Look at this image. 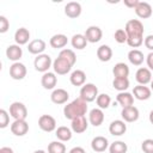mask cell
I'll list each match as a JSON object with an SVG mask.
<instances>
[{
	"instance_id": "6da1fadb",
	"label": "cell",
	"mask_w": 153,
	"mask_h": 153,
	"mask_svg": "<svg viewBox=\"0 0 153 153\" xmlns=\"http://www.w3.org/2000/svg\"><path fill=\"white\" fill-rule=\"evenodd\" d=\"M87 112V103L79 98H75L74 100H72L71 103H68L67 105H65L63 108V115L67 120H74L76 117L80 116H85Z\"/></svg>"
},
{
	"instance_id": "7a4b0ae2",
	"label": "cell",
	"mask_w": 153,
	"mask_h": 153,
	"mask_svg": "<svg viewBox=\"0 0 153 153\" xmlns=\"http://www.w3.org/2000/svg\"><path fill=\"white\" fill-rule=\"evenodd\" d=\"M98 97V87L92 82H86L80 88V98L86 103L96 100Z\"/></svg>"
},
{
	"instance_id": "3957f363",
	"label": "cell",
	"mask_w": 153,
	"mask_h": 153,
	"mask_svg": "<svg viewBox=\"0 0 153 153\" xmlns=\"http://www.w3.org/2000/svg\"><path fill=\"white\" fill-rule=\"evenodd\" d=\"M53 66V61H51V57L50 55L48 54H41V55H37L35 57V61H33V67L37 72H41V73H47L49 72V68Z\"/></svg>"
},
{
	"instance_id": "277c9868",
	"label": "cell",
	"mask_w": 153,
	"mask_h": 153,
	"mask_svg": "<svg viewBox=\"0 0 153 153\" xmlns=\"http://www.w3.org/2000/svg\"><path fill=\"white\" fill-rule=\"evenodd\" d=\"M127 36H143V24L141 23V20L139 19H130L126 23V27H124Z\"/></svg>"
},
{
	"instance_id": "5b68a950",
	"label": "cell",
	"mask_w": 153,
	"mask_h": 153,
	"mask_svg": "<svg viewBox=\"0 0 153 153\" xmlns=\"http://www.w3.org/2000/svg\"><path fill=\"white\" fill-rule=\"evenodd\" d=\"M10 116L14 120H25L27 117V109L22 102H13L10 105Z\"/></svg>"
},
{
	"instance_id": "8992f818",
	"label": "cell",
	"mask_w": 153,
	"mask_h": 153,
	"mask_svg": "<svg viewBox=\"0 0 153 153\" xmlns=\"http://www.w3.org/2000/svg\"><path fill=\"white\" fill-rule=\"evenodd\" d=\"M26 67L22 62H13L10 66V76L14 80H23L26 76Z\"/></svg>"
},
{
	"instance_id": "52a82bcc",
	"label": "cell",
	"mask_w": 153,
	"mask_h": 153,
	"mask_svg": "<svg viewBox=\"0 0 153 153\" xmlns=\"http://www.w3.org/2000/svg\"><path fill=\"white\" fill-rule=\"evenodd\" d=\"M38 127L47 133L56 130V120L50 115H42L38 118Z\"/></svg>"
},
{
	"instance_id": "ba28073f",
	"label": "cell",
	"mask_w": 153,
	"mask_h": 153,
	"mask_svg": "<svg viewBox=\"0 0 153 153\" xmlns=\"http://www.w3.org/2000/svg\"><path fill=\"white\" fill-rule=\"evenodd\" d=\"M72 65L66 61L65 59H61V57H57L53 61V68H54V73L55 74H59V75H65L67 73L71 72L72 69Z\"/></svg>"
},
{
	"instance_id": "9c48e42d",
	"label": "cell",
	"mask_w": 153,
	"mask_h": 153,
	"mask_svg": "<svg viewBox=\"0 0 153 153\" xmlns=\"http://www.w3.org/2000/svg\"><path fill=\"white\" fill-rule=\"evenodd\" d=\"M84 35H85L87 42H90V43H97V42H99L102 39L103 31H102V29L99 26L91 25V26H88L86 29V31H85Z\"/></svg>"
},
{
	"instance_id": "30bf717a",
	"label": "cell",
	"mask_w": 153,
	"mask_h": 153,
	"mask_svg": "<svg viewBox=\"0 0 153 153\" xmlns=\"http://www.w3.org/2000/svg\"><path fill=\"white\" fill-rule=\"evenodd\" d=\"M10 128L12 134L16 136H24L29 131V124L25 120H14Z\"/></svg>"
},
{
	"instance_id": "8fae6325",
	"label": "cell",
	"mask_w": 153,
	"mask_h": 153,
	"mask_svg": "<svg viewBox=\"0 0 153 153\" xmlns=\"http://www.w3.org/2000/svg\"><path fill=\"white\" fill-rule=\"evenodd\" d=\"M121 116H122V118H123L124 122L131 123V122H135V121L139 120L140 112H139V109L136 106L131 105V106L123 108L122 111H121Z\"/></svg>"
},
{
	"instance_id": "7c38bea8",
	"label": "cell",
	"mask_w": 153,
	"mask_h": 153,
	"mask_svg": "<svg viewBox=\"0 0 153 153\" xmlns=\"http://www.w3.org/2000/svg\"><path fill=\"white\" fill-rule=\"evenodd\" d=\"M133 96L137 100H147L152 96V90L146 85H136L133 88Z\"/></svg>"
},
{
	"instance_id": "4fadbf2b",
	"label": "cell",
	"mask_w": 153,
	"mask_h": 153,
	"mask_svg": "<svg viewBox=\"0 0 153 153\" xmlns=\"http://www.w3.org/2000/svg\"><path fill=\"white\" fill-rule=\"evenodd\" d=\"M50 99L54 104H65L69 99V93L65 88H55L50 94Z\"/></svg>"
},
{
	"instance_id": "5bb4252c",
	"label": "cell",
	"mask_w": 153,
	"mask_h": 153,
	"mask_svg": "<svg viewBox=\"0 0 153 153\" xmlns=\"http://www.w3.org/2000/svg\"><path fill=\"white\" fill-rule=\"evenodd\" d=\"M135 79L139 82V85H147L152 81V71H149L146 67H140L135 73Z\"/></svg>"
},
{
	"instance_id": "9a60e30c",
	"label": "cell",
	"mask_w": 153,
	"mask_h": 153,
	"mask_svg": "<svg viewBox=\"0 0 153 153\" xmlns=\"http://www.w3.org/2000/svg\"><path fill=\"white\" fill-rule=\"evenodd\" d=\"M87 127H88V121L86 120L85 116H80V117L72 120L71 129H72V131H74L76 134H81V133L86 131Z\"/></svg>"
},
{
	"instance_id": "2e32d148",
	"label": "cell",
	"mask_w": 153,
	"mask_h": 153,
	"mask_svg": "<svg viewBox=\"0 0 153 153\" xmlns=\"http://www.w3.org/2000/svg\"><path fill=\"white\" fill-rule=\"evenodd\" d=\"M127 131V124L123 120H115L109 126V133L114 136H121Z\"/></svg>"
},
{
	"instance_id": "e0dca14e",
	"label": "cell",
	"mask_w": 153,
	"mask_h": 153,
	"mask_svg": "<svg viewBox=\"0 0 153 153\" xmlns=\"http://www.w3.org/2000/svg\"><path fill=\"white\" fill-rule=\"evenodd\" d=\"M41 84L45 90H55V86L57 84V76L53 72L43 73L41 78Z\"/></svg>"
},
{
	"instance_id": "ac0fdd59",
	"label": "cell",
	"mask_w": 153,
	"mask_h": 153,
	"mask_svg": "<svg viewBox=\"0 0 153 153\" xmlns=\"http://www.w3.org/2000/svg\"><path fill=\"white\" fill-rule=\"evenodd\" d=\"M91 148L94 152H98V153L104 152V151H106L109 148V141H108V139L105 136L98 135V136H96V137L92 139V141H91Z\"/></svg>"
},
{
	"instance_id": "d6986e66",
	"label": "cell",
	"mask_w": 153,
	"mask_h": 153,
	"mask_svg": "<svg viewBox=\"0 0 153 153\" xmlns=\"http://www.w3.org/2000/svg\"><path fill=\"white\" fill-rule=\"evenodd\" d=\"M65 14L68 18H72V19L78 18L81 14V5L76 1L67 2L66 6H65Z\"/></svg>"
},
{
	"instance_id": "ffe728a7",
	"label": "cell",
	"mask_w": 153,
	"mask_h": 153,
	"mask_svg": "<svg viewBox=\"0 0 153 153\" xmlns=\"http://www.w3.org/2000/svg\"><path fill=\"white\" fill-rule=\"evenodd\" d=\"M136 16L141 19H147L152 16V6L146 1H140L137 6L134 8Z\"/></svg>"
},
{
	"instance_id": "44dd1931",
	"label": "cell",
	"mask_w": 153,
	"mask_h": 153,
	"mask_svg": "<svg viewBox=\"0 0 153 153\" xmlns=\"http://www.w3.org/2000/svg\"><path fill=\"white\" fill-rule=\"evenodd\" d=\"M45 42L41 38H37V39H32L29 45H27V50L30 54H33V55H41L43 54V51L45 50Z\"/></svg>"
},
{
	"instance_id": "7402d4cb",
	"label": "cell",
	"mask_w": 153,
	"mask_h": 153,
	"mask_svg": "<svg viewBox=\"0 0 153 153\" xmlns=\"http://www.w3.org/2000/svg\"><path fill=\"white\" fill-rule=\"evenodd\" d=\"M6 56L13 62H18L23 56V49L18 44H11L6 48Z\"/></svg>"
},
{
	"instance_id": "603a6c76",
	"label": "cell",
	"mask_w": 153,
	"mask_h": 153,
	"mask_svg": "<svg viewBox=\"0 0 153 153\" xmlns=\"http://www.w3.org/2000/svg\"><path fill=\"white\" fill-rule=\"evenodd\" d=\"M88 122L93 127H99L104 122V112L99 108H94L88 114Z\"/></svg>"
},
{
	"instance_id": "cb8c5ba5",
	"label": "cell",
	"mask_w": 153,
	"mask_h": 153,
	"mask_svg": "<svg viewBox=\"0 0 153 153\" xmlns=\"http://www.w3.org/2000/svg\"><path fill=\"white\" fill-rule=\"evenodd\" d=\"M68 43V38L66 35L63 33H56L54 36H51L50 41H49V44L51 45V48L54 49H61V48H65Z\"/></svg>"
},
{
	"instance_id": "d4e9b609",
	"label": "cell",
	"mask_w": 153,
	"mask_h": 153,
	"mask_svg": "<svg viewBox=\"0 0 153 153\" xmlns=\"http://www.w3.org/2000/svg\"><path fill=\"white\" fill-rule=\"evenodd\" d=\"M69 81L73 86H82L85 85V81H86V74L84 71L81 69H75L71 73V76H69Z\"/></svg>"
},
{
	"instance_id": "484cf974",
	"label": "cell",
	"mask_w": 153,
	"mask_h": 153,
	"mask_svg": "<svg viewBox=\"0 0 153 153\" xmlns=\"http://www.w3.org/2000/svg\"><path fill=\"white\" fill-rule=\"evenodd\" d=\"M116 102L122 106V108H127V106H131L134 104V96L133 93H129L127 91L124 92H120L116 96Z\"/></svg>"
},
{
	"instance_id": "4316f807",
	"label": "cell",
	"mask_w": 153,
	"mask_h": 153,
	"mask_svg": "<svg viewBox=\"0 0 153 153\" xmlns=\"http://www.w3.org/2000/svg\"><path fill=\"white\" fill-rule=\"evenodd\" d=\"M30 39V31L26 27H19L14 32V41L18 45H24Z\"/></svg>"
},
{
	"instance_id": "83f0119b",
	"label": "cell",
	"mask_w": 153,
	"mask_h": 153,
	"mask_svg": "<svg viewBox=\"0 0 153 153\" xmlns=\"http://www.w3.org/2000/svg\"><path fill=\"white\" fill-rule=\"evenodd\" d=\"M97 57L99 59V61L102 62H108L111 60L112 57V49L106 45V44H102L98 49H97Z\"/></svg>"
},
{
	"instance_id": "f1b7e54d",
	"label": "cell",
	"mask_w": 153,
	"mask_h": 153,
	"mask_svg": "<svg viewBox=\"0 0 153 153\" xmlns=\"http://www.w3.org/2000/svg\"><path fill=\"white\" fill-rule=\"evenodd\" d=\"M128 60L131 65L134 66H140L142 65L143 60H145V56H143V53L139 49H131L129 53H128Z\"/></svg>"
},
{
	"instance_id": "f546056e",
	"label": "cell",
	"mask_w": 153,
	"mask_h": 153,
	"mask_svg": "<svg viewBox=\"0 0 153 153\" xmlns=\"http://www.w3.org/2000/svg\"><path fill=\"white\" fill-rule=\"evenodd\" d=\"M87 43H88V42H87L85 35H82V33H75V35H73V37H72V39H71L72 47H73L74 49H78V50H81V49L86 48Z\"/></svg>"
},
{
	"instance_id": "4dcf8cb0",
	"label": "cell",
	"mask_w": 153,
	"mask_h": 153,
	"mask_svg": "<svg viewBox=\"0 0 153 153\" xmlns=\"http://www.w3.org/2000/svg\"><path fill=\"white\" fill-rule=\"evenodd\" d=\"M55 135L57 137L59 141H62V142H66V141H69L72 139V129L68 128V127H65V126H61V127H57V129L55 130Z\"/></svg>"
},
{
	"instance_id": "1f68e13d",
	"label": "cell",
	"mask_w": 153,
	"mask_h": 153,
	"mask_svg": "<svg viewBox=\"0 0 153 153\" xmlns=\"http://www.w3.org/2000/svg\"><path fill=\"white\" fill-rule=\"evenodd\" d=\"M112 73H114L115 78H128V75H129V67L124 62H118V63L115 65V67L112 69Z\"/></svg>"
},
{
	"instance_id": "d6a6232c",
	"label": "cell",
	"mask_w": 153,
	"mask_h": 153,
	"mask_svg": "<svg viewBox=\"0 0 153 153\" xmlns=\"http://www.w3.org/2000/svg\"><path fill=\"white\" fill-rule=\"evenodd\" d=\"M128 146L124 141H114L109 145V153H127Z\"/></svg>"
},
{
	"instance_id": "836d02e7",
	"label": "cell",
	"mask_w": 153,
	"mask_h": 153,
	"mask_svg": "<svg viewBox=\"0 0 153 153\" xmlns=\"http://www.w3.org/2000/svg\"><path fill=\"white\" fill-rule=\"evenodd\" d=\"M129 79L128 78H114L112 81V86L115 90L120 91V92H124L127 91V88L129 87Z\"/></svg>"
},
{
	"instance_id": "e575fe53",
	"label": "cell",
	"mask_w": 153,
	"mask_h": 153,
	"mask_svg": "<svg viewBox=\"0 0 153 153\" xmlns=\"http://www.w3.org/2000/svg\"><path fill=\"white\" fill-rule=\"evenodd\" d=\"M59 57L65 59V60L68 61L72 66H74L75 62H76V55H75V53H74L72 49H62V50L60 51V54H59Z\"/></svg>"
},
{
	"instance_id": "d590c367",
	"label": "cell",
	"mask_w": 153,
	"mask_h": 153,
	"mask_svg": "<svg viewBox=\"0 0 153 153\" xmlns=\"http://www.w3.org/2000/svg\"><path fill=\"white\" fill-rule=\"evenodd\" d=\"M48 153H66V146L62 141H51L48 145Z\"/></svg>"
},
{
	"instance_id": "8d00e7d4",
	"label": "cell",
	"mask_w": 153,
	"mask_h": 153,
	"mask_svg": "<svg viewBox=\"0 0 153 153\" xmlns=\"http://www.w3.org/2000/svg\"><path fill=\"white\" fill-rule=\"evenodd\" d=\"M96 103H97L99 109H102V110L103 109H108L110 106V104H111V98L106 93H100V94H98V97L96 99Z\"/></svg>"
},
{
	"instance_id": "74e56055",
	"label": "cell",
	"mask_w": 153,
	"mask_h": 153,
	"mask_svg": "<svg viewBox=\"0 0 153 153\" xmlns=\"http://www.w3.org/2000/svg\"><path fill=\"white\" fill-rule=\"evenodd\" d=\"M127 44L131 48H139L143 44V36H129L127 39Z\"/></svg>"
},
{
	"instance_id": "f35d334b",
	"label": "cell",
	"mask_w": 153,
	"mask_h": 153,
	"mask_svg": "<svg viewBox=\"0 0 153 153\" xmlns=\"http://www.w3.org/2000/svg\"><path fill=\"white\" fill-rule=\"evenodd\" d=\"M114 37H115V41L120 44L127 43V39H128V36H127V32L124 29H117L114 33Z\"/></svg>"
},
{
	"instance_id": "ab89813d",
	"label": "cell",
	"mask_w": 153,
	"mask_h": 153,
	"mask_svg": "<svg viewBox=\"0 0 153 153\" xmlns=\"http://www.w3.org/2000/svg\"><path fill=\"white\" fill-rule=\"evenodd\" d=\"M10 112H7L5 109L0 110V128L4 129L10 124Z\"/></svg>"
},
{
	"instance_id": "60d3db41",
	"label": "cell",
	"mask_w": 153,
	"mask_h": 153,
	"mask_svg": "<svg viewBox=\"0 0 153 153\" xmlns=\"http://www.w3.org/2000/svg\"><path fill=\"white\" fill-rule=\"evenodd\" d=\"M141 149L143 153H153V139H146L141 143Z\"/></svg>"
},
{
	"instance_id": "b9f144b4",
	"label": "cell",
	"mask_w": 153,
	"mask_h": 153,
	"mask_svg": "<svg viewBox=\"0 0 153 153\" xmlns=\"http://www.w3.org/2000/svg\"><path fill=\"white\" fill-rule=\"evenodd\" d=\"M10 27V22L5 16H0V33H5Z\"/></svg>"
},
{
	"instance_id": "7bdbcfd3",
	"label": "cell",
	"mask_w": 153,
	"mask_h": 153,
	"mask_svg": "<svg viewBox=\"0 0 153 153\" xmlns=\"http://www.w3.org/2000/svg\"><path fill=\"white\" fill-rule=\"evenodd\" d=\"M143 44H145V47H146L148 50L153 51V35H148L147 37H145Z\"/></svg>"
},
{
	"instance_id": "ee69618b",
	"label": "cell",
	"mask_w": 153,
	"mask_h": 153,
	"mask_svg": "<svg viewBox=\"0 0 153 153\" xmlns=\"http://www.w3.org/2000/svg\"><path fill=\"white\" fill-rule=\"evenodd\" d=\"M146 63L149 71H153V51H151L147 56H146Z\"/></svg>"
},
{
	"instance_id": "f6af8a7d",
	"label": "cell",
	"mask_w": 153,
	"mask_h": 153,
	"mask_svg": "<svg viewBox=\"0 0 153 153\" xmlns=\"http://www.w3.org/2000/svg\"><path fill=\"white\" fill-rule=\"evenodd\" d=\"M140 1L139 0H124V5L129 8H135Z\"/></svg>"
},
{
	"instance_id": "bcb514c9",
	"label": "cell",
	"mask_w": 153,
	"mask_h": 153,
	"mask_svg": "<svg viewBox=\"0 0 153 153\" xmlns=\"http://www.w3.org/2000/svg\"><path fill=\"white\" fill-rule=\"evenodd\" d=\"M68 153H86V152H85V149H84L82 147L76 146V147H73Z\"/></svg>"
},
{
	"instance_id": "7dc6e473",
	"label": "cell",
	"mask_w": 153,
	"mask_h": 153,
	"mask_svg": "<svg viewBox=\"0 0 153 153\" xmlns=\"http://www.w3.org/2000/svg\"><path fill=\"white\" fill-rule=\"evenodd\" d=\"M0 153H14L13 149L11 147H1L0 148Z\"/></svg>"
},
{
	"instance_id": "c3c4849f",
	"label": "cell",
	"mask_w": 153,
	"mask_h": 153,
	"mask_svg": "<svg viewBox=\"0 0 153 153\" xmlns=\"http://www.w3.org/2000/svg\"><path fill=\"white\" fill-rule=\"evenodd\" d=\"M148 118H149V122L153 124V110H151V112H149V116H148Z\"/></svg>"
},
{
	"instance_id": "681fc988",
	"label": "cell",
	"mask_w": 153,
	"mask_h": 153,
	"mask_svg": "<svg viewBox=\"0 0 153 153\" xmlns=\"http://www.w3.org/2000/svg\"><path fill=\"white\" fill-rule=\"evenodd\" d=\"M33 153H47L45 151H43V149H37V151H35Z\"/></svg>"
},
{
	"instance_id": "f907efd6",
	"label": "cell",
	"mask_w": 153,
	"mask_h": 153,
	"mask_svg": "<svg viewBox=\"0 0 153 153\" xmlns=\"http://www.w3.org/2000/svg\"><path fill=\"white\" fill-rule=\"evenodd\" d=\"M151 90L153 91V79H152V81H151Z\"/></svg>"
}]
</instances>
